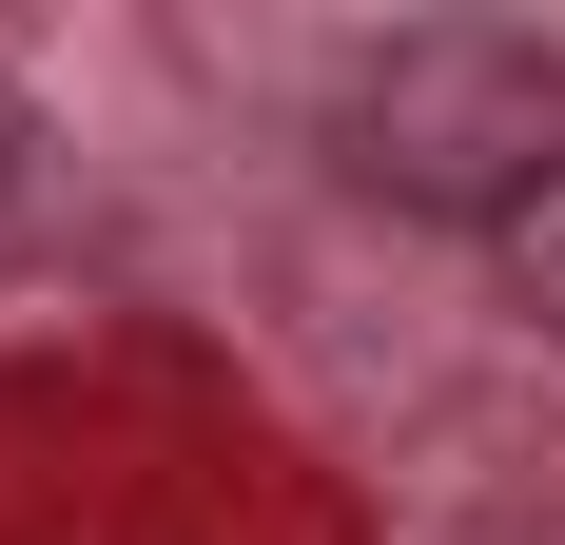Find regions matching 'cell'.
I'll return each mask as SVG.
<instances>
[{
  "label": "cell",
  "instance_id": "2",
  "mask_svg": "<svg viewBox=\"0 0 565 545\" xmlns=\"http://www.w3.org/2000/svg\"><path fill=\"white\" fill-rule=\"evenodd\" d=\"M488 272H508V312H526V331H565V175L526 195L508 234H488Z\"/></svg>",
  "mask_w": 565,
  "mask_h": 545
},
{
  "label": "cell",
  "instance_id": "1",
  "mask_svg": "<svg viewBox=\"0 0 565 545\" xmlns=\"http://www.w3.org/2000/svg\"><path fill=\"white\" fill-rule=\"evenodd\" d=\"M351 175L409 195V215H468L508 234L526 195L565 175V58L546 40H488V20H429L351 78Z\"/></svg>",
  "mask_w": 565,
  "mask_h": 545
},
{
  "label": "cell",
  "instance_id": "3",
  "mask_svg": "<svg viewBox=\"0 0 565 545\" xmlns=\"http://www.w3.org/2000/svg\"><path fill=\"white\" fill-rule=\"evenodd\" d=\"M0 175H20V98H0Z\"/></svg>",
  "mask_w": 565,
  "mask_h": 545
}]
</instances>
